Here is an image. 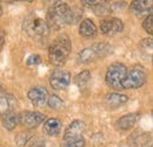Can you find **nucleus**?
I'll return each mask as SVG.
<instances>
[{"label": "nucleus", "mask_w": 153, "mask_h": 147, "mask_svg": "<svg viewBox=\"0 0 153 147\" xmlns=\"http://www.w3.org/2000/svg\"><path fill=\"white\" fill-rule=\"evenodd\" d=\"M152 47H153L152 38L144 39V40L140 42V48H141V52H144V53H145V55H147V52H149V56H150V58L152 56Z\"/></svg>", "instance_id": "24"}, {"label": "nucleus", "mask_w": 153, "mask_h": 147, "mask_svg": "<svg viewBox=\"0 0 153 147\" xmlns=\"http://www.w3.org/2000/svg\"><path fill=\"white\" fill-rule=\"evenodd\" d=\"M73 21H74V12L67 4L57 2L50 8L47 13L46 22L50 30L51 28L60 30L66 25H71Z\"/></svg>", "instance_id": "1"}, {"label": "nucleus", "mask_w": 153, "mask_h": 147, "mask_svg": "<svg viewBox=\"0 0 153 147\" xmlns=\"http://www.w3.org/2000/svg\"><path fill=\"white\" fill-rule=\"evenodd\" d=\"M112 52V46L106 44V42H100V44H94L91 47L84 48L81 52H79L78 59L80 62H91L97 59H102Z\"/></svg>", "instance_id": "4"}, {"label": "nucleus", "mask_w": 153, "mask_h": 147, "mask_svg": "<svg viewBox=\"0 0 153 147\" xmlns=\"http://www.w3.org/2000/svg\"><path fill=\"white\" fill-rule=\"evenodd\" d=\"M138 120H139V114L138 113H130V114H126V115L121 117L115 122V127L119 131H127V129L132 128L138 122Z\"/></svg>", "instance_id": "14"}, {"label": "nucleus", "mask_w": 153, "mask_h": 147, "mask_svg": "<svg viewBox=\"0 0 153 147\" xmlns=\"http://www.w3.org/2000/svg\"><path fill=\"white\" fill-rule=\"evenodd\" d=\"M79 33H80V36H82L84 38L91 39V38H94L97 36L98 28H97L96 24L91 19H85L80 24Z\"/></svg>", "instance_id": "15"}, {"label": "nucleus", "mask_w": 153, "mask_h": 147, "mask_svg": "<svg viewBox=\"0 0 153 147\" xmlns=\"http://www.w3.org/2000/svg\"><path fill=\"white\" fill-rule=\"evenodd\" d=\"M143 27H144V30H145L147 33H150V34L153 33V16L152 14H150V16L146 17V19H145L144 22H143Z\"/></svg>", "instance_id": "25"}, {"label": "nucleus", "mask_w": 153, "mask_h": 147, "mask_svg": "<svg viewBox=\"0 0 153 147\" xmlns=\"http://www.w3.org/2000/svg\"><path fill=\"white\" fill-rule=\"evenodd\" d=\"M90 80H91V72L87 71V70L78 73L76 75V78H74V82L79 87H85L88 84Z\"/></svg>", "instance_id": "20"}, {"label": "nucleus", "mask_w": 153, "mask_h": 147, "mask_svg": "<svg viewBox=\"0 0 153 147\" xmlns=\"http://www.w3.org/2000/svg\"><path fill=\"white\" fill-rule=\"evenodd\" d=\"M60 147H85V139L82 137L64 139Z\"/></svg>", "instance_id": "19"}, {"label": "nucleus", "mask_w": 153, "mask_h": 147, "mask_svg": "<svg viewBox=\"0 0 153 147\" xmlns=\"http://www.w3.org/2000/svg\"><path fill=\"white\" fill-rule=\"evenodd\" d=\"M85 122L81 120H74L72 121L68 127L65 129L64 133V139H70V138H78V137H82L81 134L85 132Z\"/></svg>", "instance_id": "13"}, {"label": "nucleus", "mask_w": 153, "mask_h": 147, "mask_svg": "<svg viewBox=\"0 0 153 147\" xmlns=\"http://www.w3.org/2000/svg\"><path fill=\"white\" fill-rule=\"evenodd\" d=\"M70 81H71V74L68 71L62 68H58L53 71L50 76V84L57 91L65 90L70 85Z\"/></svg>", "instance_id": "7"}, {"label": "nucleus", "mask_w": 153, "mask_h": 147, "mask_svg": "<svg viewBox=\"0 0 153 147\" xmlns=\"http://www.w3.org/2000/svg\"><path fill=\"white\" fill-rule=\"evenodd\" d=\"M71 52V40L67 34H61L48 47V59L51 64L62 66Z\"/></svg>", "instance_id": "2"}, {"label": "nucleus", "mask_w": 153, "mask_h": 147, "mask_svg": "<svg viewBox=\"0 0 153 147\" xmlns=\"http://www.w3.org/2000/svg\"><path fill=\"white\" fill-rule=\"evenodd\" d=\"M123 30H124V24L118 18L105 19L100 24V32L107 37H112L114 34H118V33L123 32Z\"/></svg>", "instance_id": "9"}, {"label": "nucleus", "mask_w": 153, "mask_h": 147, "mask_svg": "<svg viewBox=\"0 0 153 147\" xmlns=\"http://www.w3.org/2000/svg\"><path fill=\"white\" fill-rule=\"evenodd\" d=\"M16 107H17V99L14 95L6 92L0 95V118L12 112H16Z\"/></svg>", "instance_id": "10"}, {"label": "nucleus", "mask_w": 153, "mask_h": 147, "mask_svg": "<svg viewBox=\"0 0 153 147\" xmlns=\"http://www.w3.org/2000/svg\"><path fill=\"white\" fill-rule=\"evenodd\" d=\"M47 104L50 106V108L56 111H60L64 108V101L61 100V98H59L56 94H52V95H48V99H47Z\"/></svg>", "instance_id": "21"}, {"label": "nucleus", "mask_w": 153, "mask_h": 147, "mask_svg": "<svg viewBox=\"0 0 153 147\" xmlns=\"http://www.w3.org/2000/svg\"><path fill=\"white\" fill-rule=\"evenodd\" d=\"M150 147H151V146H150Z\"/></svg>", "instance_id": "31"}, {"label": "nucleus", "mask_w": 153, "mask_h": 147, "mask_svg": "<svg viewBox=\"0 0 153 147\" xmlns=\"http://www.w3.org/2000/svg\"><path fill=\"white\" fill-rule=\"evenodd\" d=\"M126 74H127L126 66L120 62H114V64L110 65L107 68L106 76H105L106 84L114 90H123L121 84H123V80L125 79Z\"/></svg>", "instance_id": "6"}, {"label": "nucleus", "mask_w": 153, "mask_h": 147, "mask_svg": "<svg viewBox=\"0 0 153 147\" xmlns=\"http://www.w3.org/2000/svg\"><path fill=\"white\" fill-rule=\"evenodd\" d=\"M105 2L106 1H98V4L92 7L96 14H98V16H107V14L112 13L111 12V8Z\"/></svg>", "instance_id": "22"}, {"label": "nucleus", "mask_w": 153, "mask_h": 147, "mask_svg": "<svg viewBox=\"0 0 153 147\" xmlns=\"http://www.w3.org/2000/svg\"><path fill=\"white\" fill-rule=\"evenodd\" d=\"M22 27H24V31L30 37L36 38V39H44L50 33V27L46 20L34 14H30L28 17L25 18Z\"/></svg>", "instance_id": "3"}, {"label": "nucleus", "mask_w": 153, "mask_h": 147, "mask_svg": "<svg viewBox=\"0 0 153 147\" xmlns=\"http://www.w3.org/2000/svg\"><path fill=\"white\" fill-rule=\"evenodd\" d=\"M5 39H6V33H5V31L0 27V50L2 48V46H4V44H5Z\"/></svg>", "instance_id": "28"}, {"label": "nucleus", "mask_w": 153, "mask_h": 147, "mask_svg": "<svg viewBox=\"0 0 153 147\" xmlns=\"http://www.w3.org/2000/svg\"><path fill=\"white\" fill-rule=\"evenodd\" d=\"M27 97L30 99V101L34 105V106H44L46 102H47V99H48V92L45 87H41V86H37V87H33L31 88L28 93H27Z\"/></svg>", "instance_id": "11"}, {"label": "nucleus", "mask_w": 153, "mask_h": 147, "mask_svg": "<svg viewBox=\"0 0 153 147\" xmlns=\"http://www.w3.org/2000/svg\"><path fill=\"white\" fill-rule=\"evenodd\" d=\"M147 80V73L145 68L140 65L132 67L123 80L121 87L123 90H133V88H139L141 87Z\"/></svg>", "instance_id": "5"}, {"label": "nucleus", "mask_w": 153, "mask_h": 147, "mask_svg": "<svg viewBox=\"0 0 153 147\" xmlns=\"http://www.w3.org/2000/svg\"><path fill=\"white\" fill-rule=\"evenodd\" d=\"M41 62V56L38 54H33L31 55L28 59H27V61H26V64L28 65V66H33V65H38Z\"/></svg>", "instance_id": "26"}, {"label": "nucleus", "mask_w": 153, "mask_h": 147, "mask_svg": "<svg viewBox=\"0 0 153 147\" xmlns=\"http://www.w3.org/2000/svg\"><path fill=\"white\" fill-rule=\"evenodd\" d=\"M2 93H5V91H4V88H2V86L0 85V95H1Z\"/></svg>", "instance_id": "29"}, {"label": "nucleus", "mask_w": 153, "mask_h": 147, "mask_svg": "<svg viewBox=\"0 0 153 147\" xmlns=\"http://www.w3.org/2000/svg\"><path fill=\"white\" fill-rule=\"evenodd\" d=\"M61 129V121L57 118L47 119L44 124V132L47 135H57Z\"/></svg>", "instance_id": "16"}, {"label": "nucleus", "mask_w": 153, "mask_h": 147, "mask_svg": "<svg viewBox=\"0 0 153 147\" xmlns=\"http://www.w3.org/2000/svg\"><path fill=\"white\" fill-rule=\"evenodd\" d=\"M152 0H138V1H132L131 4L132 12L138 17H147L152 14Z\"/></svg>", "instance_id": "12"}, {"label": "nucleus", "mask_w": 153, "mask_h": 147, "mask_svg": "<svg viewBox=\"0 0 153 147\" xmlns=\"http://www.w3.org/2000/svg\"><path fill=\"white\" fill-rule=\"evenodd\" d=\"M32 138V133L30 131H25V132H20L19 134L16 137V143L18 146H22L25 144H27L30 141V139Z\"/></svg>", "instance_id": "23"}, {"label": "nucleus", "mask_w": 153, "mask_h": 147, "mask_svg": "<svg viewBox=\"0 0 153 147\" xmlns=\"http://www.w3.org/2000/svg\"><path fill=\"white\" fill-rule=\"evenodd\" d=\"M45 115L40 112L33 111H26L19 114V124L27 128H36L41 122H44Z\"/></svg>", "instance_id": "8"}, {"label": "nucleus", "mask_w": 153, "mask_h": 147, "mask_svg": "<svg viewBox=\"0 0 153 147\" xmlns=\"http://www.w3.org/2000/svg\"><path fill=\"white\" fill-rule=\"evenodd\" d=\"M1 14H2V8H1V5H0V17H1Z\"/></svg>", "instance_id": "30"}, {"label": "nucleus", "mask_w": 153, "mask_h": 147, "mask_svg": "<svg viewBox=\"0 0 153 147\" xmlns=\"http://www.w3.org/2000/svg\"><path fill=\"white\" fill-rule=\"evenodd\" d=\"M2 119V125L8 131L14 129L18 125H19V114L17 112H12L5 117L1 118Z\"/></svg>", "instance_id": "17"}, {"label": "nucleus", "mask_w": 153, "mask_h": 147, "mask_svg": "<svg viewBox=\"0 0 153 147\" xmlns=\"http://www.w3.org/2000/svg\"><path fill=\"white\" fill-rule=\"evenodd\" d=\"M28 147H45V141L41 138H37L28 145Z\"/></svg>", "instance_id": "27"}, {"label": "nucleus", "mask_w": 153, "mask_h": 147, "mask_svg": "<svg viewBox=\"0 0 153 147\" xmlns=\"http://www.w3.org/2000/svg\"><path fill=\"white\" fill-rule=\"evenodd\" d=\"M106 101L112 106H119L128 101V97L120 93H110L106 95Z\"/></svg>", "instance_id": "18"}]
</instances>
